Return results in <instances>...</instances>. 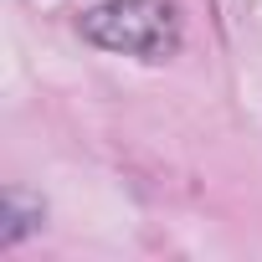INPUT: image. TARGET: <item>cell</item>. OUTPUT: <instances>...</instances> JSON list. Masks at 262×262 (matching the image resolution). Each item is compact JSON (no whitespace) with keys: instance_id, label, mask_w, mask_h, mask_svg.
Returning <instances> with one entry per match:
<instances>
[{"instance_id":"7a4b0ae2","label":"cell","mask_w":262,"mask_h":262,"mask_svg":"<svg viewBox=\"0 0 262 262\" xmlns=\"http://www.w3.org/2000/svg\"><path fill=\"white\" fill-rule=\"evenodd\" d=\"M36 221H41V206L21 211V195L11 190V195H6V226H0V242H21V236H26Z\"/></svg>"},{"instance_id":"6da1fadb","label":"cell","mask_w":262,"mask_h":262,"mask_svg":"<svg viewBox=\"0 0 262 262\" xmlns=\"http://www.w3.org/2000/svg\"><path fill=\"white\" fill-rule=\"evenodd\" d=\"M82 36L103 52L165 62L180 52V16L170 0H103L82 16Z\"/></svg>"}]
</instances>
